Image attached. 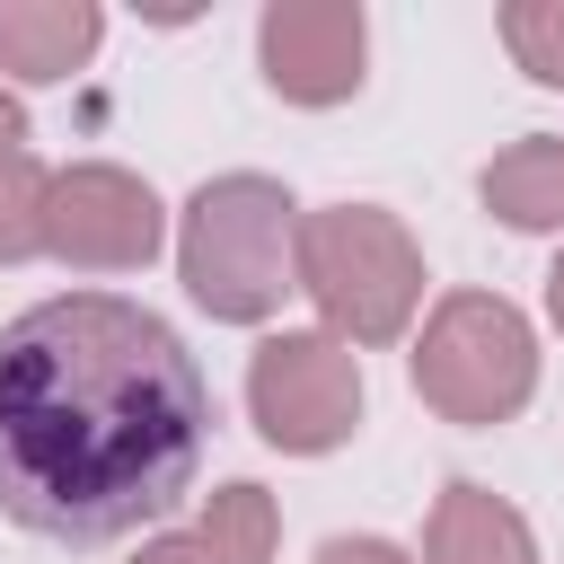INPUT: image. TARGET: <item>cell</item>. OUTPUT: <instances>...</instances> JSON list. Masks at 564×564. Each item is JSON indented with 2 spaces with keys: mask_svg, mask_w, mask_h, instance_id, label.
Wrapping results in <instances>:
<instances>
[{
  "mask_svg": "<svg viewBox=\"0 0 564 564\" xmlns=\"http://www.w3.org/2000/svg\"><path fill=\"white\" fill-rule=\"evenodd\" d=\"M256 62L282 106H344L370 70V18L352 0H273L256 18Z\"/></svg>",
  "mask_w": 564,
  "mask_h": 564,
  "instance_id": "cell-7",
  "label": "cell"
},
{
  "mask_svg": "<svg viewBox=\"0 0 564 564\" xmlns=\"http://www.w3.org/2000/svg\"><path fill=\"white\" fill-rule=\"evenodd\" d=\"M44 185L53 167L26 150V115L0 97V264L44 256Z\"/></svg>",
  "mask_w": 564,
  "mask_h": 564,
  "instance_id": "cell-12",
  "label": "cell"
},
{
  "mask_svg": "<svg viewBox=\"0 0 564 564\" xmlns=\"http://www.w3.org/2000/svg\"><path fill=\"white\" fill-rule=\"evenodd\" d=\"M176 282L203 317L264 326L300 291V203H291V185H273L256 167L203 176L194 203L176 212Z\"/></svg>",
  "mask_w": 564,
  "mask_h": 564,
  "instance_id": "cell-2",
  "label": "cell"
},
{
  "mask_svg": "<svg viewBox=\"0 0 564 564\" xmlns=\"http://www.w3.org/2000/svg\"><path fill=\"white\" fill-rule=\"evenodd\" d=\"M476 194H485V212H494L502 229H520V238L564 229V132H529V141L494 150L485 176H476Z\"/></svg>",
  "mask_w": 564,
  "mask_h": 564,
  "instance_id": "cell-11",
  "label": "cell"
},
{
  "mask_svg": "<svg viewBox=\"0 0 564 564\" xmlns=\"http://www.w3.org/2000/svg\"><path fill=\"white\" fill-rule=\"evenodd\" d=\"M273 538H282L273 494L238 476V485H220L185 529L141 538V546H132V564H273Z\"/></svg>",
  "mask_w": 564,
  "mask_h": 564,
  "instance_id": "cell-8",
  "label": "cell"
},
{
  "mask_svg": "<svg viewBox=\"0 0 564 564\" xmlns=\"http://www.w3.org/2000/svg\"><path fill=\"white\" fill-rule=\"evenodd\" d=\"M502 44L538 88H564V0H511L502 9Z\"/></svg>",
  "mask_w": 564,
  "mask_h": 564,
  "instance_id": "cell-13",
  "label": "cell"
},
{
  "mask_svg": "<svg viewBox=\"0 0 564 564\" xmlns=\"http://www.w3.org/2000/svg\"><path fill=\"white\" fill-rule=\"evenodd\" d=\"M317 564H405V546H388V538H326Z\"/></svg>",
  "mask_w": 564,
  "mask_h": 564,
  "instance_id": "cell-14",
  "label": "cell"
},
{
  "mask_svg": "<svg viewBox=\"0 0 564 564\" xmlns=\"http://www.w3.org/2000/svg\"><path fill=\"white\" fill-rule=\"evenodd\" d=\"M414 397L441 423H511L538 397V335L502 291H441L414 335Z\"/></svg>",
  "mask_w": 564,
  "mask_h": 564,
  "instance_id": "cell-4",
  "label": "cell"
},
{
  "mask_svg": "<svg viewBox=\"0 0 564 564\" xmlns=\"http://www.w3.org/2000/svg\"><path fill=\"white\" fill-rule=\"evenodd\" d=\"M546 317L564 326V256H555V273H546Z\"/></svg>",
  "mask_w": 564,
  "mask_h": 564,
  "instance_id": "cell-15",
  "label": "cell"
},
{
  "mask_svg": "<svg viewBox=\"0 0 564 564\" xmlns=\"http://www.w3.org/2000/svg\"><path fill=\"white\" fill-rule=\"evenodd\" d=\"M423 564H538V538L502 494L441 485V502L423 520Z\"/></svg>",
  "mask_w": 564,
  "mask_h": 564,
  "instance_id": "cell-10",
  "label": "cell"
},
{
  "mask_svg": "<svg viewBox=\"0 0 564 564\" xmlns=\"http://www.w3.org/2000/svg\"><path fill=\"white\" fill-rule=\"evenodd\" d=\"M300 291L317 300L335 344H397L423 308V247L379 203H326L300 212Z\"/></svg>",
  "mask_w": 564,
  "mask_h": 564,
  "instance_id": "cell-3",
  "label": "cell"
},
{
  "mask_svg": "<svg viewBox=\"0 0 564 564\" xmlns=\"http://www.w3.org/2000/svg\"><path fill=\"white\" fill-rule=\"evenodd\" d=\"M97 35H106V18L88 0H0V70L26 88L70 79L97 53Z\"/></svg>",
  "mask_w": 564,
  "mask_h": 564,
  "instance_id": "cell-9",
  "label": "cell"
},
{
  "mask_svg": "<svg viewBox=\"0 0 564 564\" xmlns=\"http://www.w3.org/2000/svg\"><path fill=\"white\" fill-rule=\"evenodd\" d=\"M247 414L282 458H326L361 423V352L326 326H282L247 361Z\"/></svg>",
  "mask_w": 564,
  "mask_h": 564,
  "instance_id": "cell-5",
  "label": "cell"
},
{
  "mask_svg": "<svg viewBox=\"0 0 564 564\" xmlns=\"http://www.w3.org/2000/svg\"><path fill=\"white\" fill-rule=\"evenodd\" d=\"M212 441L185 335L123 291H62L0 326V511L53 546L167 520Z\"/></svg>",
  "mask_w": 564,
  "mask_h": 564,
  "instance_id": "cell-1",
  "label": "cell"
},
{
  "mask_svg": "<svg viewBox=\"0 0 564 564\" xmlns=\"http://www.w3.org/2000/svg\"><path fill=\"white\" fill-rule=\"evenodd\" d=\"M167 247L159 194L115 159H70L44 185V256L70 273H141Z\"/></svg>",
  "mask_w": 564,
  "mask_h": 564,
  "instance_id": "cell-6",
  "label": "cell"
}]
</instances>
